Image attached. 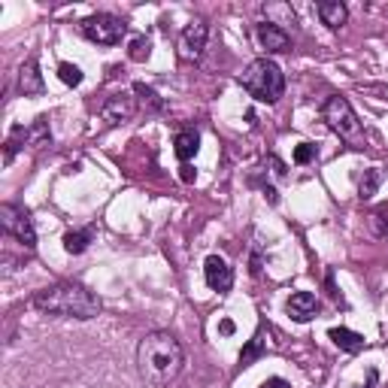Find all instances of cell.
<instances>
[{
  "mask_svg": "<svg viewBox=\"0 0 388 388\" xmlns=\"http://www.w3.org/2000/svg\"><path fill=\"white\" fill-rule=\"evenodd\" d=\"M186 352L170 331H152L137 346V373L149 388H167L182 373Z\"/></svg>",
  "mask_w": 388,
  "mask_h": 388,
  "instance_id": "obj_1",
  "label": "cell"
},
{
  "mask_svg": "<svg viewBox=\"0 0 388 388\" xmlns=\"http://www.w3.org/2000/svg\"><path fill=\"white\" fill-rule=\"evenodd\" d=\"M37 313L43 315H58V319H95L100 313V298L95 291H88L85 285L79 282H58L52 289H43L34 294V301H30Z\"/></svg>",
  "mask_w": 388,
  "mask_h": 388,
  "instance_id": "obj_2",
  "label": "cell"
},
{
  "mask_svg": "<svg viewBox=\"0 0 388 388\" xmlns=\"http://www.w3.org/2000/svg\"><path fill=\"white\" fill-rule=\"evenodd\" d=\"M240 85L258 100V104H277L285 91V73L277 61L258 58L246 67V73L240 76Z\"/></svg>",
  "mask_w": 388,
  "mask_h": 388,
  "instance_id": "obj_3",
  "label": "cell"
},
{
  "mask_svg": "<svg viewBox=\"0 0 388 388\" xmlns=\"http://www.w3.org/2000/svg\"><path fill=\"white\" fill-rule=\"evenodd\" d=\"M322 116L325 121H328V128L334 131V134H340L343 140H352V143H361V121L358 116H355L352 104L340 95H331L328 100L322 104Z\"/></svg>",
  "mask_w": 388,
  "mask_h": 388,
  "instance_id": "obj_4",
  "label": "cell"
},
{
  "mask_svg": "<svg viewBox=\"0 0 388 388\" xmlns=\"http://www.w3.org/2000/svg\"><path fill=\"white\" fill-rule=\"evenodd\" d=\"M0 224H4L6 237H16L22 243L25 252L37 249V231H34V222H30L28 210L16 207V203H4V207H0Z\"/></svg>",
  "mask_w": 388,
  "mask_h": 388,
  "instance_id": "obj_5",
  "label": "cell"
},
{
  "mask_svg": "<svg viewBox=\"0 0 388 388\" xmlns=\"http://www.w3.org/2000/svg\"><path fill=\"white\" fill-rule=\"evenodd\" d=\"M125 30H128V25L121 22L119 16H109V13L88 16L85 22H83V37L91 40V43H97V46H116V43H121Z\"/></svg>",
  "mask_w": 388,
  "mask_h": 388,
  "instance_id": "obj_6",
  "label": "cell"
},
{
  "mask_svg": "<svg viewBox=\"0 0 388 388\" xmlns=\"http://www.w3.org/2000/svg\"><path fill=\"white\" fill-rule=\"evenodd\" d=\"M207 40H210V25L207 22H191V25H186V30L179 34V43H176V49H179V58L182 61H200V55H203V49H207Z\"/></svg>",
  "mask_w": 388,
  "mask_h": 388,
  "instance_id": "obj_7",
  "label": "cell"
},
{
  "mask_svg": "<svg viewBox=\"0 0 388 388\" xmlns=\"http://www.w3.org/2000/svg\"><path fill=\"white\" fill-rule=\"evenodd\" d=\"M137 112V104L131 95H112L107 97V104L100 107V119L107 121V125H125V121L134 119Z\"/></svg>",
  "mask_w": 388,
  "mask_h": 388,
  "instance_id": "obj_8",
  "label": "cell"
},
{
  "mask_svg": "<svg viewBox=\"0 0 388 388\" xmlns=\"http://www.w3.org/2000/svg\"><path fill=\"white\" fill-rule=\"evenodd\" d=\"M203 277H207V285L212 291H231V285H234V270L228 267V261L219 258V255H210L207 261H203Z\"/></svg>",
  "mask_w": 388,
  "mask_h": 388,
  "instance_id": "obj_9",
  "label": "cell"
},
{
  "mask_svg": "<svg viewBox=\"0 0 388 388\" xmlns=\"http://www.w3.org/2000/svg\"><path fill=\"white\" fill-rule=\"evenodd\" d=\"M255 37H258L261 49L267 55H279V52H291V37L285 34V28H277L270 22H264L255 28Z\"/></svg>",
  "mask_w": 388,
  "mask_h": 388,
  "instance_id": "obj_10",
  "label": "cell"
},
{
  "mask_svg": "<svg viewBox=\"0 0 388 388\" xmlns=\"http://www.w3.org/2000/svg\"><path fill=\"white\" fill-rule=\"evenodd\" d=\"M285 313L291 315L294 322H310L315 313H319V301H315L313 291H294L289 301H285Z\"/></svg>",
  "mask_w": 388,
  "mask_h": 388,
  "instance_id": "obj_11",
  "label": "cell"
},
{
  "mask_svg": "<svg viewBox=\"0 0 388 388\" xmlns=\"http://www.w3.org/2000/svg\"><path fill=\"white\" fill-rule=\"evenodd\" d=\"M43 73H40V64L37 58H28L22 67H18V91H22L25 97H37L43 95Z\"/></svg>",
  "mask_w": 388,
  "mask_h": 388,
  "instance_id": "obj_12",
  "label": "cell"
},
{
  "mask_svg": "<svg viewBox=\"0 0 388 388\" xmlns=\"http://www.w3.org/2000/svg\"><path fill=\"white\" fill-rule=\"evenodd\" d=\"M315 13H319L322 25L331 28V30L343 28L346 18H349V9H346V4H340V0H322V4L315 6Z\"/></svg>",
  "mask_w": 388,
  "mask_h": 388,
  "instance_id": "obj_13",
  "label": "cell"
},
{
  "mask_svg": "<svg viewBox=\"0 0 388 388\" xmlns=\"http://www.w3.org/2000/svg\"><path fill=\"white\" fill-rule=\"evenodd\" d=\"M198 149H200V134L194 128L179 131L176 140H173V152H176V158L182 161V164H188V161L198 155Z\"/></svg>",
  "mask_w": 388,
  "mask_h": 388,
  "instance_id": "obj_14",
  "label": "cell"
},
{
  "mask_svg": "<svg viewBox=\"0 0 388 388\" xmlns=\"http://www.w3.org/2000/svg\"><path fill=\"white\" fill-rule=\"evenodd\" d=\"M328 337L334 340L337 349H343V352H349V355H355V352L364 349V337L355 334V331H349V328H331Z\"/></svg>",
  "mask_w": 388,
  "mask_h": 388,
  "instance_id": "obj_15",
  "label": "cell"
},
{
  "mask_svg": "<svg viewBox=\"0 0 388 388\" xmlns=\"http://www.w3.org/2000/svg\"><path fill=\"white\" fill-rule=\"evenodd\" d=\"M25 143H34V146H49L52 143V134H49V119L40 116L34 125L25 128Z\"/></svg>",
  "mask_w": 388,
  "mask_h": 388,
  "instance_id": "obj_16",
  "label": "cell"
},
{
  "mask_svg": "<svg viewBox=\"0 0 388 388\" xmlns=\"http://www.w3.org/2000/svg\"><path fill=\"white\" fill-rule=\"evenodd\" d=\"M91 243V231H67L64 234V249L70 255H83Z\"/></svg>",
  "mask_w": 388,
  "mask_h": 388,
  "instance_id": "obj_17",
  "label": "cell"
},
{
  "mask_svg": "<svg viewBox=\"0 0 388 388\" xmlns=\"http://www.w3.org/2000/svg\"><path fill=\"white\" fill-rule=\"evenodd\" d=\"M149 55H152V40H146V37H134V40H131V46H128V58L131 61L143 64V61H149Z\"/></svg>",
  "mask_w": 388,
  "mask_h": 388,
  "instance_id": "obj_18",
  "label": "cell"
},
{
  "mask_svg": "<svg viewBox=\"0 0 388 388\" xmlns=\"http://www.w3.org/2000/svg\"><path fill=\"white\" fill-rule=\"evenodd\" d=\"M261 355H264V337H261V334H255L252 340H249V346H246V349L240 352V364H243V367H249V364H255V361H258Z\"/></svg>",
  "mask_w": 388,
  "mask_h": 388,
  "instance_id": "obj_19",
  "label": "cell"
},
{
  "mask_svg": "<svg viewBox=\"0 0 388 388\" xmlns=\"http://www.w3.org/2000/svg\"><path fill=\"white\" fill-rule=\"evenodd\" d=\"M134 95L140 97V104L143 107H149V109H164V100H161L158 95H155V88H149V85H143V83H137L134 85Z\"/></svg>",
  "mask_w": 388,
  "mask_h": 388,
  "instance_id": "obj_20",
  "label": "cell"
},
{
  "mask_svg": "<svg viewBox=\"0 0 388 388\" xmlns=\"http://www.w3.org/2000/svg\"><path fill=\"white\" fill-rule=\"evenodd\" d=\"M58 76H61V83L70 85V88L83 85V70H79L76 64H70V61H61L58 64Z\"/></svg>",
  "mask_w": 388,
  "mask_h": 388,
  "instance_id": "obj_21",
  "label": "cell"
},
{
  "mask_svg": "<svg viewBox=\"0 0 388 388\" xmlns=\"http://www.w3.org/2000/svg\"><path fill=\"white\" fill-rule=\"evenodd\" d=\"M380 182H382V173L380 170H367L364 173V179H361V188H358V194H361V200H367V198H373L376 194V188H380Z\"/></svg>",
  "mask_w": 388,
  "mask_h": 388,
  "instance_id": "obj_22",
  "label": "cell"
},
{
  "mask_svg": "<svg viewBox=\"0 0 388 388\" xmlns=\"http://www.w3.org/2000/svg\"><path fill=\"white\" fill-rule=\"evenodd\" d=\"M315 158V146L313 143H301L298 149H294V164H310Z\"/></svg>",
  "mask_w": 388,
  "mask_h": 388,
  "instance_id": "obj_23",
  "label": "cell"
},
{
  "mask_svg": "<svg viewBox=\"0 0 388 388\" xmlns=\"http://www.w3.org/2000/svg\"><path fill=\"white\" fill-rule=\"evenodd\" d=\"M370 222H373V228H376V231H380V234H382V237H388V203H385V207H380V210H376V212H373V216H370Z\"/></svg>",
  "mask_w": 388,
  "mask_h": 388,
  "instance_id": "obj_24",
  "label": "cell"
},
{
  "mask_svg": "<svg viewBox=\"0 0 388 388\" xmlns=\"http://www.w3.org/2000/svg\"><path fill=\"white\" fill-rule=\"evenodd\" d=\"M179 179H182V182H188V186H191V182L198 179V170H194L191 164H182V167H179Z\"/></svg>",
  "mask_w": 388,
  "mask_h": 388,
  "instance_id": "obj_25",
  "label": "cell"
},
{
  "mask_svg": "<svg viewBox=\"0 0 388 388\" xmlns=\"http://www.w3.org/2000/svg\"><path fill=\"white\" fill-rule=\"evenodd\" d=\"M258 388H291V385L285 382L282 376H270V380H264V382H261Z\"/></svg>",
  "mask_w": 388,
  "mask_h": 388,
  "instance_id": "obj_26",
  "label": "cell"
},
{
  "mask_svg": "<svg viewBox=\"0 0 388 388\" xmlns=\"http://www.w3.org/2000/svg\"><path fill=\"white\" fill-rule=\"evenodd\" d=\"M267 161H270V167H273V173H277V176H285V164H282L279 158H273V155H270Z\"/></svg>",
  "mask_w": 388,
  "mask_h": 388,
  "instance_id": "obj_27",
  "label": "cell"
},
{
  "mask_svg": "<svg viewBox=\"0 0 388 388\" xmlns=\"http://www.w3.org/2000/svg\"><path fill=\"white\" fill-rule=\"evenodd\" d=\"M264 198H267L270 203H277V200H279V198H277V188H270V186L264 188Z\"/></svg>",
  "mask_w": 388,
  "mask_h": 388,
  "instance_id": "obj_28",
  "label": "cell"
},
{
  "mask_svg": "<svg viewBox=\"0 0 388 388\" xmlns=\"http://www.w3.org/2000/svg\"><path fill=\"white\" fill-rule=\"evenodd\" d=\"M219 328H222V334H234V322H231V319H224V322L219 325Z\"/></svg>",
  "mask_w": 388,
  "mask_h": 388,
  "instance_id": "obj_29",
  "label": "cell"
},
{
  "mask_svg": "<svg viewBox=\"0 0 388 388\" xmlns=\"http://www.w3.org/2000/svg\"><path fill=\"white\" fill-rule=\"evenodd\" d=\"M373 382H376V370L367 373V388H373Z\"/></svg>",
  "mask_w": 388,
  "mask_h": 388,
  "instance_id": "obj_30",
  "label": "cell"
}]
</instances>
